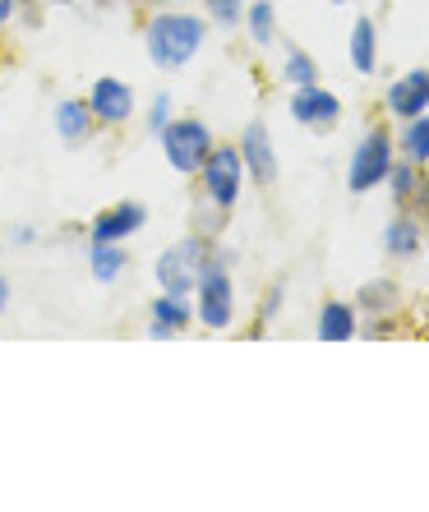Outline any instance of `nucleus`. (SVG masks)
<instances>
[{
	"mask_svg": "<svg viewBox=\"0 0 429 512\" xmlns=\"http://www.w3.org/2000/svg\"><path fill=\"white\" fill-rule=\"evenodd\" d=\"M199 42H203V24L194 14H157L148 24V56L157 65H167V70L185 65L199 51Z\"/></svg>",
	"mask_w": 429,
	"mask_h": 512,
	"instance_id": "f257e3e1",
	"label": "nucleus"
},
{
	"mask_svg": "<svg viewBox=\"0 0 429 512\" xmlns=\"http://www.w3.org/2000/svg\"><path fill=\"white\" fill-rule=\"evenodd\" d=\"M162 143H167V162L176 171H203V162H208V153H213V134H208V125L203 120H176V125H167L162 130Z\"/></svg>",
	"mask_w": 429,
	"mask_h": 512,
	"instance_id": "f03ea898",
	"label": "nucleus"
},
{
	"mask_svg": "<svg viewBox=\"0 0 429 512\" xmlns=\"http://www.w3.org/2000/svg\"><path fill=\"white\" fill-rule=\"evenodd\" d=\"M199 273H203V245L199 240H185V245L167 250L162 263H157V277H162V286H167L171 296H185V291L199 282Z\"/></svg>",
	"mask_w": 429,
	"mask_h": 512,
	"instance_id": "7ed1b4c3",
	"label": "nucleus"
},
{
	"mask_svg": "<svg viewBox=\"0 0 429 512\" xmlns=\"http://www.w3.org/2000/svg\"><path fill=\"white\" fill-rule=\"evenodd\" d=\"M393 167V148H388V134L374 130L370 139L356 148V162H351V190H374Z\"/></svg>",
	"mask_w": 429,
	"mask_h": 512,
	"instance_id": "20e7f679",
	"label": "nucleus"
},
{
	"mask_svg": "<svg viewBox=\"0 0 429 512\" xmlns=\"http://www.w3.org/2000/svg\"><path fill=\"white\" fill-rule=\"evenodd\" d=\"M199 314L208 328H227L231 323V282L227 273L217 268V263H203V273H199Z\"/></svg>",
	"mask_w": 429,
	"mask_h": 512,
	"instance_id": "39448f33",
	"label": "nucleus"
},
{
	"mask_svg": "<svg viewBox=\"0 0 429 512\" xmlns=\"http://www.w3.org/2000/svg\"><path fill=\"white\" fill-rule=\"evenodd\" d=\"M203 180H208V194H213V203H222V208H231L240 194V153L236 148H222V153H208V162H203Z\"/></svg>",
	"mask_w": 429,
	"mask_h": 512,
	"instance_id": "423d86ee",
	"label": "nucleus"
},
{
	"mask_svg": "<svg viewBox=\"0 0 429 512\" xmlns=\"http://www.w3.org/2000/svg\"><path fill=\"white\" fill-rule=\"evenodd\" d=\"M88 111H93L97 120H130V111H134V93L120 79H97L93 84V97H88Z\"/></svg>",
	"mask_w": 429,
	"mask_h": 512,
	"instance_id": "0eeeda50",
	"label": "nucleus"
},
{
	"mask_svg": "<svg viewBox=\"0 0 429 512\" xmlns=\"http://www.w3.org/2000/svg\"><path fill=\"white\" fill-rule=\"evenodd\" d=\"M139 227H143V208H139V203H116V208H107V213L93 222V240H97V245H116V240L134 236Z\"/></svg>",
	"mask_w": 429,
	"mask_h": 512,
	"instance_id": "6e6552de",
	"label": "nucleus"
},
{
	"mask_svg": "<svg viewBox=\"0 0 429 512\" xmlns=\"http://www.w3.org/2000/svg\"><path fill=\"white\" fill-rule=\"evenodd\" d=\"M388 107H393V116H402V120L425 116V107H429V74L416 70V74H406L402 84H393Z\"/></svg>",
	"mask_w": 429,
	"mask_h": 512,
	"instance_id": "1a4fd4ad",
	"label": "nucleus"
},
{
	"mask_svg": "<svg viewBox=\"0 0 429 512\" xmlns=\"http://www.w3.org/2000/svg\"><path fill=\"white\" fill-rule=\"evenodd\" d=\"M240 157H245V167L254 171V180H277V157H273V139L263 125H250L245 130V143H240Z\"/></svg>",
	"mask_w": 429,
	"mask_h": 512,
	"instance_id": "9d476101",
	"label": "nucleus"
},
{
	"mask_svg": "<svg viewBox=\"0 0 429 512\" xmlns=\"http://www.w3.org/2000/svg\"><path fill=\"white\" fill-rule=\"evenodd\" d=\"M337 97L333 93H323V88H300L296 93V102H291V116L300 120V125H333L337 120Z\"/></svg>",
	"mask_w": 429,
	"mask_h": 512,
	"instance_id": "9b49d317",
	"label": "nucleus"
},
{
	"mask_svg": "<svg viewBox=\"0 0 429 512\" xmlns=\"http://www.w3.org/2000/svg\"><path fill=\"white\" fill-rule=\"evenodd\" d=\"M190 323V310H185V300L180 296H162V300H153V337H167V333H176V328H185Z\"/></svg>",
	"mask_w": 429,
	"mask_h": 512,
	"instance_id": "f8f14e48",
	"label": "nucleus"
},
{
	"mask_svg": "<svg viewBox=\"0 0 429 512\" xmlns=\"http://www.w3.org/2000/svg\"><path fill=\"white\" fill-rule=\"evenodd\" d=\"M88 102H60V111H56V130H60V139H84L88 134Z\"/></svg>",
	"mask_w": 429,
	"mask_h": 512,
	"instance_id": "ddd939ff",
	"label": "nucleus"
},
{
	"mask_svg": "<svg viewBox=\"0 0 429 512\" xmlns=\"http://www.w3.org/2000/svg\"><path fill=\"white\" fill-rule=\"evenodd\" d=\"M356 333V319H351V310L346 305H328L323 310V319H319V337H328V342H346V337Z\"/></svg>",
	"mask_w": 429,
	"mask_h": 512,
	"instance_id": "4468645a",
	"label": "nucleus"
},
{
	"mask_svg": "<svg viewBox=\"0 0 429 512\" xmlns=\"http://www.w3.org/2000/svg\"><path fill=\"white\" fill-rule=\"evenodd\" d=\"M351 65H356L360 74L374 70V28H370V19H360L356 33H351Z\"/></svg>",
	"mask_w": 429,
	"mask_h": 512,
	"instance_id": "2eb2a0df",
	"label": "nucleus"
},
{
	"mask_svg": "<svg viewBox=\"0 0 429 512\" xmlns=\"http://www.w3.org/2000/svg\"><path fill=\"white\" fill-rule=\"evenodd\" d=\"M406 157L411 162H425L429 157V116L406 120Z\"/></svg>",
	"mask_w": 429,
	"mask_h": 512,
	"instance_id": "dca6fc26",
	"label": "nucleus"
},
{
	"mask_svg": "<svg viewBox=\"0 0 429 512\" xmlns=\"http://www.w3.org/2000/svg\"><path fill=\"white\" fill-rule=\"evenodd\" d=\"M120 263H125V254H120L116 245H97L93 250V277L97 282H111V277L120 273Z\"/></svg>",
	"mask_w": 429,
	"mask_h": 512,
	"instance_id": "f3484780",
	"label": "nucleus"
},
{
	"mask_svg": "<svg viewBox=\"0 0 429 512\" xmlns=\"http://www.w3.org/2000/svg\"><path fill=\"white\" fill-rule=\"evenodd\" d=\"M286 79L296 88H310L314 79H319V70H314V60L305 56V51H291V60H286Z\"/></svg>",
	"mask_w": 429,
	"mask_h": 512,
	"instance_id": "a211bd4d",
	"label": "nucleus"
},
{
	"mask_svg": "<svg viewBox=\"0 0 429 512\" xmlns=\"http://www.w3.org/2000/svg\"><path fill=\"white\" fill-rule=\"evenodd\" d=\"M416 240H420L416 222H393V227H388V250L393 254H411L416 250Z\"/></svg>",
	"mask_w": 429,
	"mask_h": 512,
	"instance_id": "6ab92c4d",
	"label": "nucleus"
},
{
	"mask_svg": "<svg viewBox=\"0 0 429 512\" xmlns=\"http://www.w3.org/2000/svg\"><path fill=\"white\" fill-rule=\"evenodd\" d=\"M250 33H254V42H273V5H254L250 10Z\"/></svg>",
	"mask_w": 429,
	"mask_h": 512,
	"instance_id": "aec40b11",
	"label": "nucleus"
},
{
	"mask_svg": "<svg viewBox=\"0 0 429 512\" xmlns=\"http://www.w3.org/2000/svg\"><path fill=\"white\" fill-rule=\"evenodd\" d=\"M388 176H393V194H397V199H406V194L416 190V176H411L406 167H388Z\"/></svg>",
	"mask_w": 429,
	"mask_h": 512,
	"instance_id": "412c9836",
	"label": "nucleus"
},
{
	"mask_svg": "<svg viewBox=\"0 0 429 512\" xmlns=\"http://www.w3.org/2000/svg\"><path fill=\"white\" fill-rule=\"evenodd\" d=\"M208 10H213L222 24H231V19L240 14V0H208Z\"/></svg>",
	"mask_w": 429,
	"mask_h": 512,
	"instance_id": "4be33fe9",
	"label": "nucleus"
},
{
	"mask_svg": "<svg viewBox=\"0 0 429 512\" xmlns=\"http://www.w3.org/2000/svg\"><path fill=\"white\" fill-rule=\"evenodd\" d=\"M171 102H167V97H157V102H153V116H148V120H153V130H167V125H171Z\"/></svg>",
	"mask_w": 429,
	"mask_h": 512,
	"instance_id": "5701e85b",
	"label": "nucleus"
},
{
	"mask_svg": "<svg viewBox=\"0 0 429 512\" xmlns=\"http://www.w3.org/2000/svg\"><path fill=\"white\" fill-rule=\"evenodd\" d=\"M10 10H14V0H0V24L10 19Z\"/></svg>",
	"mask_w": 429,
	"mask_h": 512,
	"instance_id": "b1692460",
	"label": "nucleus"
},
{
	"mask_svg": "<svg viewBox=\"0 0 429 512\" xmlns=\"http://www.w3.org/2000/svg\"><path fill=\"white\" fill-rule=\"evenodd\" d=\"M5 296H10V282H5V277H0V305H5Z\"/></svg>",
	"mask_w": 429,
	"mask_h": 512,
	"instance_id": "393cba45",
	"label": "nucleus"
}]
</instances>
